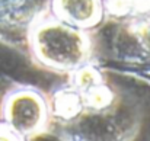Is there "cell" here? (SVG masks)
<instances>
[{"mask_svg": "<svg viewBox=\"0 0 150 141\" xmlns=\"http://www.w3.org/2000/svg\"><path fill=\"white\" fill-rule=\"evenodd\" d=\"M29 45L41 64L58 71H76L89 63L91 39L88 31L52 15L32 22Z\"/></svg>", "mask_w": 150, "mask_h": 141, "instance_id": "cell-1", "label": "cell"}, {"mask_svg": "<svg viewBox=\"0 0 150 141\" xmlns=\"http://www.w3.org/2000/svg\"><path fill=\"white\" fill-rule=\"evenodd\" d=\"M48 100L31 89L12 92L3 103V121L18 138L44 131L48 125Z\"/></svg>", "mask_w": 150, "mask_h": 141, "instance_id": "cell-2", "label": "cell"}, {"mask_svg": "<svg viewBox=\"0 0 150 141\" xmlns=\"http://www.w3.org/2000/svg\"><path fill=\"white\" fill-rule=\"evenodd\" d=\"M51 15L89 31L100 22L103 3L102 0H51Z\"/></svg>", "mask_w": 150, "mask_h": 141, "instance_id": "cell-3", "label": "cell"}]
</instances>
